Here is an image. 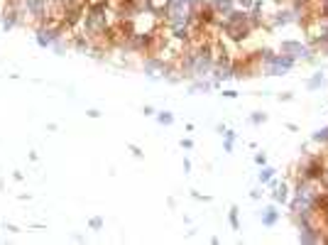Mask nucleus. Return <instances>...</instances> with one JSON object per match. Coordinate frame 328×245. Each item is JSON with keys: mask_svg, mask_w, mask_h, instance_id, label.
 <instances>
[{"mask_svg": "<svg viewBox=\"0 0 328 245\" xmlns=\"http://www.w3.org/2000/svg\"><path fill=\"white\" fill-rule=\"evenodd\" d=\"M255 164L265 167V164H267V155H265V152H257V155H255Z\"/></svg>", "mask_w": 328, "mask_h": 245, "instance_id": "obj_15", "label": "nucleus"}, {"mask_svg": "<svg viewBox=\"0 0 328 245\" xmlns=\"http://www.w3.org/2000/svg\"><path fill=\"white\" fill-rule=\"evenodd\" d=\"M311 140L318 142V145H328V125L326 128H321V130H316L314 135H311Z\"/></svg>", "mask_w": 328, "mask_h": 245, "instance_id": "obj_9", "label": "nucleus"}, {"mask_svg": "<svg viewBox=\"0 0 328 245\" xmlns=\"http://www.w3.org/2000/svg\"><path fill=\"white\" fill-rule=\"evenodd\" d=\"M208 3H211V8L218 13V17H225V15L235 8V0H208Z\"/></svg>", "mask_w": 328, "mask_h": 245, "instance_id": "obj_4", "label": "nucleus"}, {"mask_svg": "<svg viewBox=\"0 0 328 245\" xmlns=\"http://www.w3.org/2000/svg\"><path fill=\"white\" fill-rule=\"evenodd\" d=\"M157 122H159V125H172V122H174V115H172L169 110H162V113H157Z\"/></svg>", "mask_w": 328, "mask_h": 245, "instance_id": "obj_12", "label": "nucleus"}, {"mask_svg": "<svg viewBox=\"0 0 328 245\" xmlns=\"http://www.w3.org/2000/svg\"><path fill=\"white\" fill-rule=\"evenodd\" d=\"M154 3H164V0H154Z\"/></svg>", "mask_w": 328, "mask_h": 245, "instance_id": "obj_21", "label": "nucleus"}, {"mask_svg": "<svg viewBox=\"0 0 328 245\" xmlns=\"http://www.w3.org/2000/svg\"><path fill=\"white\" fill-rule=\"evenodd\" d=\"M130 150H133V155H135V157H142V152H140V147H137V145H130Z\"/></svg>", "mask_w": 328, "mask_h": 245, "instance_id": "obj_19", "label": "nucleus"}, {"mask_svg": "<svg viewBox=\"0 0 328 245\" xmlns=\"http://www.w3.org/2000/svg\"><path fill=\"white\" fill-rule=\"evenodd\" d=\"M142 113H145V115H157V113H154V108H152V106H145V108H142Z\"/></svg>", "mask_w": 328, "mask_h": 245, "instance_id": "obj_18", "label": "nucleus"}, {"mask_svg": "<svg viewBox=\"0 0 328 245\" xmlns=\"http://www.w3.org/2000/svg\"><path fill=\"white\" fill-rule=\"evenodd\" d=\"M181 147H184V150H193V142L191 140H181Z\"/></svg>", "mask_w": 328, "mask_h": 245, "instance_id": "obj_17", "label": "nucleus"}, {"mask_svg": "<svg viewBox=\"0 0 328 245\" xmlns=\"http://www.w3.org/2000/svg\"><path fill=\"white\" fill-rule=\"evenodd\" d=\"M238 206H231V211H228V221H231V228L233 231H240V218H238Z\"/></svg>", "mask_w": 328, "mask_h": 245, "instance_id": "obj_8", "label": "nucleus"}, {"mask_svg": "<svg viewBox=\"0 0 328 245\" xmlns=\"http://www.w3.org/2000/svg\"><path fill=\"white\" fill-rule=\"evenodd\" d=\"M223 96H225V98H235V96H238V91H231V88H228V91H223Z\"/></svg>", "mask_w": 328, "mask_h": 245, "instance_id": "obj_20", "label": "nucleus"}, {"mask_svg": "<svg viewBox=\"0 0 328 245\" xmlns=\"http://www.w3.org/2000/svg\"><path fill=\"white\" fill-rule=\"evenodd\" d=\"M274 172H277V169H272V167H267V164H265V167H262V172H260V184H270V179L274 177Z\"/></svg>", "mask_w": 328, "mask_h": 245, "instance_id": "obj_10", "label": "nucleus"}, {"mask_svg": "<svg viewBox=\"0 0 328 245\" xmlns=\"http://www.w3.org/2000/svg\"><path fill=\"white\" fill-rule=\"evenodd\" d=\"M265 120H267L265 113H252V115H250V122H252V125H260V122H265Z\"/></svg>", "mask_w": 328, "mask_h": 245, "instance_id": "obj_14", "label": "nucleus"}, {"mask_svg": "<svg viewBox=\"0 0 328 245\" xmlns=\"http://www.w3.org/2000/svg\"><path fill=\"white\" fill-rule=\"evenodd\" d=\"M272 196H274V201H277V204H289V187L284 184V181H282V184H277Z\"/></svg>", "mask_w": 328, "mask_h": 245, "instance_id": "obj_6", "label": "nucleus"}, {"mask_svg": "<svg viewBox=\"0 0 328 245\" xmlns=\"http://www.w3.org/2000/svg\"><path fill=\"white\" fill-rule=\"evenodd\" d=\"M279 52H282V54H289L291 59H306V62L314 59V52H311L306 44H301L299 40H284L282 47H279Z\"/></svg>", "mask_w": 328, "mask_h": 245, "instance_id": "obj_2", "label": "nucleus"}, {"mask_svg": "<svg viewBox=\"0 0 328 245\" xmlns=\"http://www.w3.org/2000/svg\"><path fill=\"white\" fill-rule=\"evenodd\" d=\"M223 135H225V145H223V150L233 152V145H235V133H233V130H223Z\"/></svg>", "mask_w": 328, "mask_h": 245, "instance_id": "obj_11", "label": "nucleus"}, {"mask_svg": "<svg viewBox=\"0 0 328 245\" xmlns=\"http://www.w3.org/2000/svg\"><path fill=\"white\" fill-rule=\"evenodd\" d=\"M88 226H91L93 231H101V228H103V218H101V216H93L91 221H88Z\"/></svg>", "mask_w": 328, "mask_h": 245, "instance_id": "obj_13", "label": "nucleus"}, {"mask_svg": "<svg viewBox=\"0 0 328 245\" xmlns=\"http://www.w3.org/2000/svg\"><path fill=\"white\" fill-rule=\"evenodd\" d=\"M323 83H326V76H323L321 71H316L314 76L309 79V83H306V88H309V91H316V88H321Z\"/></svg>", "mask_w": 328, "mask_h": 245, "instance_id": "obj_7", "label": "nucleus"}, {"mask_svg": "<svg viewBox=\"0 0 328 245\" xmlns=\"http://www.w3.org/2000/svg\"><path fill=\"white\" fill-rule=\"evenodd\" d=\"M326 169V157L323 155H314V157H304L299 167V179H306L311 184H318V179Z\"/></svg>", "mask_w": 328, "mask_h": 245, "instance_id": "obj_1", "label": "nucleus"}, {"mask_svg": "<svg viewBox=\"0 0 328 245\" xmlns=\"http://www.w3.org/2000/svg\"><path fill=\"white\" fill-rule=\"evenodd\" d=\"M291 22H299V13H294L291 8H282V10H277V13L272 15V20H270V25L267 27L274 29V27H287V25H291Z\"/></svg>", "mask_w": 328, "mask_h": 245, "instance_id": "obj_3", "label": "nucleus"}, {"mask_svg": "<svg viewBox=\"0 0 328 245\" xmlns=\"http://www.w3.org/2000/svg\"><path fill=\"white\" fill-rule=\"evenodd\" d=\"M277 221H279V211H277L274 206H267V208L262 211V226L272 228V226H277Z\"/></svg>", "mask_w": 328, "mask_h": 245, "instance_id": "obj_5", "label": "nucleus"}, {"mask_svg": "<svg viewBox=\"0 0 328 245\" xmlns=\"http://www.w3.org/2000/svg\"><path fill=\"white\" fill-rule=\"evenodd\" d=\"M255 0H235V5L238 8H243V10H250V5H252Z\"/></svg>", "mask_w": 328, "mask_h": 245, "instance_id": "obj_16", "label": "nucleus"}]
</instances>
